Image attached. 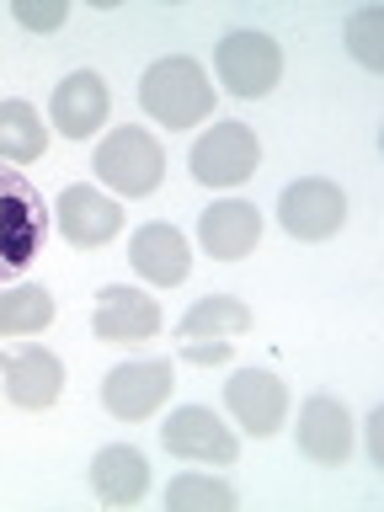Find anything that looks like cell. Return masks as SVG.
Masks as SVG:
<instances>
[{"label":"cell","mask_w":384,"mask_h":512,"mask_svg":"<svg viewBox=\"0 0 384 512\" xmlns=\"http://www.w3.org/2000/svg\"><path fill=\"white\" fill-rule=\"evenodd\" d=\"M214 70L224 80V91L240 96V102H256V96H267L272 86H278L283 75V48L267 38V32L256 27H240L230 32L219 48H214Z\"/></svg>","instance_id":"277c9868"},{"label":"cell","mask_w":384,"mask_h":512,"mask_svg":"<svg viewBox=\"0 0 384 512\" xmlns=\"http://www.w3.org/2000/svg\"><path fill=\"white\" fill-rule=\"evenodd\" d=\"M54 320V294L43 283L0 288V336H38Z\"/></svg>","instance_id":"ffe728a7"},{"label":"cell","mask_w":384,"mask_h":512,"mask_svg":"<svg viewBox=\"0 0 384 512\" xmlns=\"http://www.w3.org/2000/svg\"><path fill=\"white\" fill-rule=\"evenodd\" d=\"M198 240H203V251L214 256V262H240V256H251L256 240H262V214H256L251 203H240V198H224L214 208H203Z\"/></svg>","instance_id":"2e32d148"},{"label":"cell","mask_w":384,"mask_h":512,"mask_svg":"<svg viewBox=\"0 0 384 512\" xmlns=\"http://www.w3.org/2000/svg\"><path fill=\"white\" fill-rule=\"evenodd\" d=\"M240 331H251V310H246V299H235V294H208L176 320V336H182V342H230Z\"/></svg>","instance_id":"ac0fdd59"},{"label":"cell","mask_w":384,"mask_h":512,"mask_svg":"<svg viewBox=\"0 0 384 512\" xmlns=\"http://www.w3.org/2000/svg\"><path fill=\"white\" fill-rule=\"evenodd\" d=\"M139 107L150 112L160 128H198L214 112V86H208L203 64L187 54L155 59L139 75Z\"/></svg>","instance_id":"6da1fadb"},{"label":"cell","mask_w":384,"mask_h":512,"mask_svg":"<svg viewBox=\"0 0 384 512\" xmlns=\"http://www.w3.org/2000/svg\"><path fill=\"white\" fill-rule=\"evenodd\" d=\"M91 171L102 176L112 192H123V198H150V192L160 187V176H166V150H160V139L150 134V128L123 123L96 144Z\"/></svg>","instance_id":"3957f363"},{"label":"cell","mask_w":384,"mask_h":512,"mask_svg":"<svg viewBox=\"0 0 384 512\" xmlns=\"http://www.w3.org/2000/svg\"><path fill=\"white\" fill-rule=\"evenodd\" d=\"M0 384H6V400L22 411H48L64 390V363L48 347H11L0 352Z\"/></svg>","instance_id":"8fae6325"},{"label":"cell","mask_w":384,"mask_h":512,"mask_svg":"<svg viewBox=\"0 0 384 512\" xmlns=\"http://www.w3.org/2000/svg\"><path fill=\"white\" fill-rule=\"evenodd\" d=\"M166 400H171V363L166 358L118 363L102 379V406L118 416V422H150Z\"/></svg>","instance_id":"8992f818"},{"label":"cell","mask_w":384,"mask_h":512,"mask_svg":"<svg viewBox=\"0 0 384 512\" xmlns=\"http://www.w3.org/2000/svg\"><path fill=\"white\" fill-rule=\"evenodd\" d=\"M48 150V128L38 118L32 102H0V160H16V166H32Z\"/></svg>","instance_id":"d6986e66"},{"label":"cell","mask_w":384,"mask_h":512,"mask_svg":"<svg viewBox=\"0 0 384 512\" xmlns=\"http://www.w3.org/2000/svg\"><path fill=\"white\" fill-rule=\"evenodd\" d=\"M379 32H384V16L374 6L347 16V48H352V59H358L363 70H384V38Z\"/></svg>","instance_id":"7402d4cb"},{"label":"cell","mask_w":384,"mask_h":512,"mask_svg":"<svg viewBox=\"0 0 384 512\" xmlns=\"http://www.w3.org/2000/svg\"><path fill=\"white\" fill-rule=\"evenodd\" d=\"M224 406H230V416L251 438H272L288 416V390L267 368H235L230 384H224Z\"/></svg>","instance_id":"30bf717a"},{"label":"cell","mask_w":384,"mask_h":512,"mask_svg":"<svg viewBox=\"0 0 384 512\" xmlns=\"http://www.w3.org/2000/svg\"><path fill=\"white\" fill-rule=\"evenodd\" d=\"M107 86L96 70H75L54 86V102H48V118L64 139H91L96 128L107 123Z\"/></svg>","instance_id":"5bb4252c"},{"label":"cell","mask_w":384,"mask_h":512,"mask_svg":"<svg viewBox=\"0 0 384 512\" xmlns=\"http://www.w3.org/2000/svg\"><path fill=\"white\" fill-rule=\"evenodd\" d=\"M166 507L171 512H230L235 486H224L214 475H176L166 486Z\"/></svg>","instance_id":"44dd1931"},{"label":"cell","mask_w":384,"mask_h":512,"mask_svg":"<svg viewBox=\"0 0 384 512\" xmlns=\"http://www.w3.org/2000/svg\"><path fill=\"white\" fill-rule=\"evenodd\" d=\"M278 224L294 240H331L347 224V198L342 187L326 182V176H304V182H288L278 198Z\"/></svg>","instance_id":"52a82bcc"},{"label":"cell","mask_w":384,"mask_h":512,"mask_svg":"<svg viewBox=\"0 0 384 512\" xmlns=\"http://www.w3.org/2000/svg\"><path fill=\"white\" fill-rule=\"evenodd\" d=\"M54 219H59V235L75 251H96L123 230V208L112 198H102L96 187H64L54 203Z\"/></svg>","instance_id":"4fadbf2b"},{"label":"cell","mask_w":384,"mask_h":512,"mask_svg":"<svg viewBox=\"0 0 384 512\" xmlns=\"http://www.w3.org/2000/svg\"><path fill=\"white\" fill-rule=\"evenodd\" d=\"M299 454L320 464V470H336L352 454V411L336 395H310L299 406V427H294Z\"/></svg>","instance_id":"9c48e42d"},{"label":"cell","mask_w":384,"mask_h":512,"mask_svg":"<svg viewBox=\"0 0 384 512\" xmlns=\"http://www.w3.org/2000/svg\"><path fill=\"white\" fill-rule=\"evenodd\" d=\"M160 443H166L171 459H187V464H235L240 459V438L208 406H176L166 416V427H160Z\"/></svg>","instance_id":"ba28073f"},{"label":"cell","mask_w":384,"mask_h":512,"mask_svg":"<svg viewBox=\"0 0 384 512\" xmlns=\"http://www.w3.org/2000/svg\"><path fill=\"white\" fill-rule=\"evenodd\" d=\"M91 491L102 507H134L150 491V464H144L139 448L128 443H107L102 454L91 459Z\"/></svg>","instance_id":"e0dca14e"},{"label":"cell","mask_w":384,"mask_h":512,"mask_svg":"<svg viewBox=\"0 0 384 512\" xmlns=\"http://www.w3.org/2000/svg\"><path fill=\"white\" fill-rule=\"evenodd\" d=\"M16 22H22L27 32H54V27H64V16H70V6L64 0H16Z\"/></svg>","instance_id":"603a6c76"},{"label":"cell","mask_w":384,"mask_h":512,"mask_svg":"<svg viewBox=\"0 0 384 512\" xmlns=\"http://www.w3.org/2000/svg\"><path fill=\"white\" fill-rule=\"evenodd\" d=\"M48 240V208L43 192L22 171L0 166V283H16L43 256Z\"/></svg>","instance_id":"7a4b0ae2"},{"label":"cell","mask_w":384,"mask_h":512,"mask_svg":"<svg viewBox=\"0 0 384 512\" xmlns=\"http://www.w3.org/2000/svg\"><path fill=\"white\" fill-rule=\"evenodd\" d=\"M368 459H384V411H374V416H368Z\"/></svg>","instance_id":"d4e9b609"},{"label":"cell","mask_w":384,"mask_h":512,"mask_svg":"<svg viewBox=\"0 0 384 512\" xmlns=\"http://www.w3.org/2000/svg\"><path fill=\"white\" fill-rule=\"evenodd\" d=\"M230 347H235V342H182V363H192V368L230 363Z\"/></svg>","instance_id":"cb8c5ba5"},{"label":"cell","mask_w":384,"mask_h":512,"mask_svg":"<svg viewBox=\"0 0 384 512\" xmlns=\"http://www.w3.org/2000/svg\"><path fill=\"white\" fill-rule=\"evenodd\" d=\"M128 262H134V272L144 283H155V288H171V283H182L187 278V267H192V251H187V235L176 230V224H139L134 240H128Z\"/></svg>","instance_id":"9a60e30c"},{"label":"cell","mask_w":384,"mask_h":512,"mask_svg":"<svg viewBox=\"0 0 384 512\" xmlns=\"http://www.w3.org/2000/svg\"><path fill=\"white\" fill-rule=\"evenodd\" d=\"M256 160H262V144L246 123H214L192 139L187 166L203 187H240L256 171Z\"/></svg>","instance_id":"5b68a950"},{"label":"cell","mask_w":384,"mask_h":512,"mask_svg":"<svg viewBox=\"0 0 384 512\" xmlns=\"http://www.w3.org/2000/svg\"><path fill=\"white\" fill-rule=\"evenodd\" d=\"M91 331H96V342H150L160 331V304L144 294V288L107 283L102 294H96Z\"/></svg>","instance_id":"7c38bea8"}]
</instances>
